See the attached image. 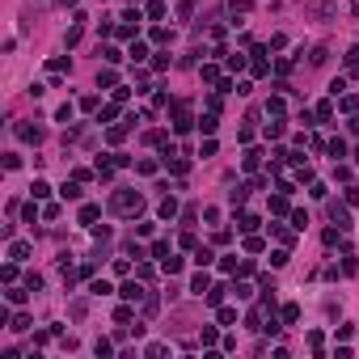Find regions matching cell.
Segmentation results:
<instances>
[{
  "instance_id": "20",
  "label": "cell",
  "mask_w": 359,
  "mask_h": 359,
  "mask_svg": "<svg viewBox=\"0 0 359 359\" xmlns=\"http://www.w3.org/2000/svg\"><path fill=\"white\" fill-rule=\"evenodd\" d=\"M313 114L321 118V123H330V118H334V102H321V106H317V110H313Z\"/></svg>"
},
{
  "instance_id": "18",
  "label": "cell",
  "mask_w": 359,
  "mask_h": 359,
  "mask_svg": "<svg viewBox=\"0 0 359 359\" xmlns=\"http://www.w3.org/2000/svg\"><path fill=\"white\" fill-rule=\"evenodd\" d=\"M330 157H334V161L346 157V140H330Z\"/></svg>"
},
{
  "instance_id": "21",
  "label": "cell",
  "mask_w": 359,
  "mask_h": 359,
  "mask_svg": "<svg viewBox=\"0 0 359 359\" xmlns=\"http://www.w3.org/2000/svg\"><path fill=\"white\" fill-rule=\"evenodd\" d=\"M30 195H34V199H47V195H51V186H47V182H42V177H38V182H34V186H30Z\"/></svg>"
},
{
  "instance_id": "44",
  "label": "cell",
  "mask_w": 359,
  "mask_h": 359,
  "mask_svg": "<svg viewBox=\"0 0 359 359\" xmlns=\"http://www.w3.org/2000/svg\"><path fill=\"white\" fill-rule=\"evenodd\" d=\"M59 5H76V0H59Z\"/></svg>"
},
{
  "instance_id": "10",
  "label": "cell",
  "mask_w": 359,
  "mask_h": 359,
  "mask_svg": "<svg viewBox=\"0 0 359 359\" xmlns=\"http://www.w3.org/2000/svg\"><path fill=\"white\" fill-rule=\"evenodd\" d=\"M199 72H203V80H207V85H220V68H215V64H203Z\"/></svg>"
},
{
  "instance_id": "25",
  "label": "cell",
  "mask_w": 359,
  "mask_h": 359,
  "mask_svg": "<svg viewBox=\"0 0 359 359\" xmlns=\"http://www.w3.org/2000/svg\"><path fill=\"white\" fill-rule=\"evenodd\" d=\"M229 9H233V13H249V9H254V0H229Z\"/></svg>"
},
{
  "instance_id": "1",
  "label": "cell",
  "mask_w": 359,
  "mask_h": 359,
  "mask_svg": "<svg viewBox=\"0 0 359 359\" xmlns=\"http://www.w3.org/2000/svg\"><path fill=\"white\" fill-rule=\"evenodd\" d=\"M110 211L114 215H140L144 211V195L140 190H118V195L110 199Z\"/></svg>"
},
{
  "instance_id": "35",
  "label": "cell",
  "mask_w": 359,
  "mask_h": 359,
  "mask_svg": "<svg viewBox=\"0 0 359 359\" xmlns=\"http://www.w3.org/2000/svg\"><path fill=\"white\" fill-rule=\"evenodd\" d=\"M266 114L279 118V114H283V98H271V102H266Z\"/></svg>"
},
{
  "instance_id": "16",
  "label": "cell",
  "mask_w": 359,
  "mask_h": 359,
  "mask_svg": "<svg viewBox=\"0 0 359 359\" xmlns=\"http://www.w3.org/2000/svg\"><path fill=\"white\" fill-rule=\"evenodd\" d=\"M98 85H106V89H118V72H110V68H106L102 76H98Z\"/></svg>"
},
{
  "instance_id": "40",
  "label": "cell",
  "mask_w": 359,
  "mask_h": 359,
  "mask_svg": "<svg viewBox=\"0 0 359 359\" xmlns=\"http://www.w3.org/2000/svg\"><path fill=\"white\" fill-rule=\"evenodd\" d=\"M59 72H68V59H64V55L51 59V76H59Z\"/></svg>"
},
{
  "instance_id": "7",
  "label": "cell",
  "mask_w": 359,
  "mask_h": 359,
  "mask_svg": "<svg viewBox=\"0 0 359 359\" xmlns=\"http://www.w3.org/2000/svg\"><path fill=\"white\" fill-rule=\"evenodd\" d=\"M258 224H262V220H258V215H254V211H245V215H241V220H237V229H241V233H254V229H258Z\"/></svg>"
},
{
  "instance_id": "14",
  "label": "cell",
  "mask_w": 359,
  "mask_h": 359,
  "mask_svg": "<svg viewBox=\"0 0 359 359\" xmlns=\"http://www.w3.org/2000/svg\"><path fill=\"white\" fill-rule=\"evenodd\" d=\"M26 296H30V287H9V304H26Z\"/></svg>"
},
{
  "instance_id": "22",
  "label": "cell",
  "mask_w": 359,
  "mask_h": 359,
  "mask_svg": "<svg viewBox=\"0 0 359 359\" xmlns=\"http://www.w3.org/2000/svg\"><path fill=\"white\" fill-rule=\"evenodd\" d=\"M224 68H229V72H241L245 68V55H229V59H224Z\"/></svg>"
},
{
  "instance_id": "34",
  "label": "cell",
  "mask_w": 359,
  "mask_h": 359,
  "mask_svg": "<svg viewBox=\"0 0 359 359\" xmlns=\"http://www.w3.org/2000/svg\"><path fill=\"white\" fill-rule=\"evenodd\" d=\"M169 169H173V173H177V177H182V173H186V169H190V161H186V157H177V161H169Z\"/></svg>"
},
{
  "instance_id": "32",
  "label": "cell",
  "mask_w": 359,
  "mask_h": 359,
  "mask_svg": "<svg viewBox=\"0 0 359 359\" xmlns=\"http://www.w3.org/2000/svg\"><path fill=\"white\" fill-rule=\"evenodd\" d=\"M211 258H215L211 249H195V262H199V266H211Z\"/></svg>"
},
{
  "instance_id": "45",
  "label": "cell",
  "mask_w": 359,
  "mask_h": 359,
  "mask_svg": "<svg viewBox=\"0 0 359 359\" xmlns=\"http://www.w3.org/2000/svg\"><path fill=\"white\" fill-rule=\"evenodd\" d=\"M355 161H359V148H355Z\"/></svg>"
},
{
  "instance_id": "31",
  "label": "cell",
  "mask_w": 359,
  "mask_h": 359,
  "mask_svg": "<svg viewBox=\"0 0 359 359\" xmlns=\"http://www.w3.org/2000/svg\"><path fill=\"white\" fill-rule=\"evenodd\" d=\"M123 136H127V127H110V131H106V140H110V144H123Z\"/></svg>"
},
{
  "instance_id": "26",
  "label": "cell",
  "mask_w": 359,
  "mask_h": 359,
  "mask_svg": "<svg viewBox=\"0 0 359 359\" xmlns=\"http://www.w3.org/2000/svg\"><path fill=\"white\" fill-rule=\"evenodd\" d=\"M233 292H237V300H249V296H254V287H249V283H233Z\"/></svg>"
},
{
  "instance_id": "5",
  "label": "cell",
  "mask_w": 359,
  "mask_h": 359,
  "mask_svg": "<svg viewBox=\"0 0 359 359\" xmlns=\"http://www.w3.org/2000/svg\"><path fill=\"white\" fill-rule=\"evenodd\" d=\"M207 287H211V279H207V271H199L195 279H190V292H195V296H207Z\"/></svg>"
},
{
  "instance_id": "43",
  "label": "cell",
  "mask_w": 359,
  "mask_h": 359,
  "mask_svg": "<svg viewBox=\"0 0 359 359\" xmlns=\"http://www.w3.org/2000/svg\"><path fill=\"white\" fill-rule=\"evenodd\" d=\"M346 127H351V136H359V114H351V118H346Z\"/></svg>"
},
{
  "instance_id": "19",
  "label": "cell",
  "mask_w": 359,
  "mask_h": 359,
  "mask_svg": "<svg viewBox=\"0 0 359 359\" xmlns=\"http://www.w3.org/2000/svg\"><path fill=\"white\" fill-rule=\"evenodd\" d=\"M161 266H165V275H177V271H182V258L169 254V258H161Z\"/></svg>"
},
{
  "instance_id": "42",
  "label": "cell",
  "mask_w": 359,
  "mask_h": 359,
  "mask_svg": "<svg viewBox=\"0 0 359 359\" xmlns=\"http://www.w3.org/2000/svg\"><path fill=\"white\" fill-rule=\"evenodd\" d=\"M271 211H287V195H275L271 199Z\"/></svg>"
},
{
  "instance_id": "8",
  "label": "cell",
  "mask_w": 359,
  "mask_h": 359,
  "mask_svg": "<svg viewBox=\"0 0 359 359\" xmlns=\"http://www.w3.org/2000/svg\"><path fill=\"white\" fill-rule=\"evenodd\" d=\"M98 215H102V207H93V203H85V207H80V224H89V229H93V220H98Z\"/></svg>"
},
{
  "instance_id": "30",
  "label": "cell",
  "mask_w": 359,
  "mask_h": 359,
  "mask_svg": "<svg viewBox=\"0 0 359 359\" xmlns=\"http://www.w3.org/2000/svg\"><path fill=\"white\" fill-rule=\"evenodd\" d=\"M342 89H346V76H334L330 80V93H334V98H342Z\"/></svg>"
},
{
  "instance_id": "12",
  "label": "cell",
  "mask_w": 359,
  "mask_h": 359,
  "mask_svg": "<svg viewBox=\"0 0 359 359\" xmlns=\"http://www.w3.org/2000/svg\"><path fill=\"white\" fill-rule=\"evenodd\" d=\"M173 215H177V199L169 195V199H165V203H161V220H173Z\"/></svg>"
},
{
  "instance_id": "4",
  "label": "cell",
  "mask_w": 359,
  "mask_h": 359,
  "mask_svg": "<svg viewBox=\"0 0 359 359\" xmlns=\"http://www.w3.org/2000/svg\"><path fill=\"white\" fill-rule=\"evenodd\" d=\"M118 296L136 304V300H144V287H140V283H123V287H118Z\"/></svg>"
},
{
  "instance_id": "33",
  "label": "cell",
  "mask_w": 359,
  "mask_h": 359,
  "mask_svg": "<svg viewBox=\"0 0 359 359\" xmlns=\"http://www.w3.org/2000/svg\"><path fill=\"white\" fill-rule=\"evenodd\" d=\"M271 266H287V245H283V249H275V254H271Z\"/></svg>"
},
{
  "instance_id": "27",
  "label": "cell",
  "mask_w": 359,
  "mask_h": 359,
  "mask_svg": "<svg viewBox=\"0 0 359 359\" xmlns=\"http://www.w3.org/2000/svg\"><path fill=\"white\" fill-rule=\"evenodd\" d=\"M224 292H229V287H207V304H220Z\"/></svg>"
},
{
  "instance_id": "38",
  "label": "cell",
  "mask_w": 359,
  "mask_h": 359,
  "mask_svg": "<svg viewBox=\"0 0 359 359\" xmlns=\"http://www.w3.org/2000/svg\"><path fill=\"white\" fill-rule=\"evenodd\" d=\"M26 287H30V292H38V287H42V275L30 271V275H26Z\"/></svg>"
},
{
  "instance_id": "17",
  "label": "cell",
  "mask_w": 359,
  "mask_h": 359,
  "mask_svg": "<svg viewBox=\"0 0 359 359\" xmlns=\"http://www.w3.org/2000/svg\"><path fill=\"white\" fill-rule=\"evenodd\" d=\"M131 59H136V64H144V59H148V47H144V42H131V51H127Z\"/></svg>"
},
{
  "instance_id": "9",
  "label": "cell",
  "mask_w": 359,
  "mask_h": 359,
  "mask_svg": "<svg viewBox=\"0 0 359 359\" xmlns=\"http://www.w3.org/2000/svg\"><path fill=\"white\" fill-rule=\"evenodd\" d=\"M215 127H220V123H215V110L199 118V131H203V136H215Z\"/></svg>"
},
{
  "instance_id": "37",
  "label": "cell",
  "mask_w": 359,
  "mask_h": 359,
  "mask_svg": "<svg viewBox=\"0 0 359 359\" xmlns=\"http://www.w3.org/2000/svg\"><path fill=\"white\" fill-rule=\"evenodd\" d=\"M89 292H93V296H106V292H110V283H106V279H93Z\"/></svg>"
},
{
  "instance_id": "11",
  "label": "cell",
  "mask_w": 359,
  "mask_h": 359,
  "mask_svg": "<svg viewBox=\"0 0 359 359\" xmlns=\"http://www.w3.org/2000/svg\"><path fill=\"white\" fill-rule=\"evenodd\" d=\"M338 106H342L346 114H355V110H359V98H355V93H342V98H338Z\"/></svg>"
},
{
  "instance_id": "29",
  "label": "cell",
  "mask_w": 359,
  "mask_h": 359,
  "mask_svg": "<svg viewBox=\"0 0 359 359\" xmlns=\"http://www.w3.org/2000/svg\"><path fill=\"white\" fill-rule=\"evenodd\" d=\"M148 17H152V21L165 17V5H161V0H152V5H148Z\"/></svg>"
},
{
  "instance_id": "3",
  "label": "cell",
  "mask_w": 359,
  "mask_h": 359,
  "mask_svg": "<svg viewBox=\"0 0 359 359\" xmlns=\"http://www.w3.org/2000/svg\"><path fill=\"white\" fill-rule=\"evenodd\" d=\"M17 136L26 144H42V127H30V123H17Z\"/></svg>"
},
{
  "instance_id": "6",
  "label": "cell",
  "mask_w": 359,
  "mask_h": 359,
  "mask_svg": "<svg viewBox=\"0 0 359 359\" xmlns=\"http://www.w3.org/2000/svg\"><path fill=\"white\" fill-rule=\"evenodd\" d=\"M9 258H13V262H26L30 258V245L26 241H13V245H9Z\"/></svg>"
},
{
  "instance_id": "15",
  "label": "cell",
  "mask_w": 359,
  "mask_h": 359,
  "mask_svg": "<svg viewBox=\"0 0 359 359\" xmlns=\"http://www.w3.org/2000/svg\"><path fill=\"white\" fill-rule=\"evenodd\" d=\"M283 321L296 326V321H300V304H283Z\"/></svg>"
},
{
  "instance_id": "36",
  "label": "cell",
  "mask_w": 359,
  "mask_h": 359,
  "mask_svg": "<svg viewBox=\"0 0 359 359\" xmlns=\"http://www.w3.org/2000/svg\"><path fill=\"white\" fill-rule=\"evenodd\" d=\"M102 59H106V64H118L123 55H118V47H106V51H102Z\"/></svg>"
},
{
  "instance_id": "28",
  "label": "cell",
  "mask_w": 359,
  "mask_h": 359,
  "mask_svg": "<svg viewBox=\"0 0 359 359\" xmlns=\"http://www.w3.org/2000/svg\"><path fill=\"white\" fill-rule=\"evenodd\" d=\"M258 161H262V152L249 148V152H245V169H258Z\"/></svg>"
},
{
  "instance_id": "2",
  "label": "cell",
  "mask_w": 359,
  "mask_h": 359,
  "mask_svg": "<svg viewBox=\"0 0 359 359\" xmlns=\"http://www.w3.org/2000/svg\"><path fill=\"white\" fill-rule=\"evenodd\" d=\"M330 220L334 224H338V229L346 233V229H351V211H346V207H338V203H330Z\"/></svg>"
},
{
  "instance_id": "13",
  "label": "cell",
  "mask_w": 359,
  "mask_h": 359,
  "mask_svg": "<svg viewBox=\"0 0 359 359\" xmlns=\"http://www.w3.org/2000/svg\"><path fill=\"white\" fill-rule=\"evenodd\" d=\"M249 190H254V186H237V190H229V203H233V207H237V203H245Z\"/></svg>"
},
{
  "instance_id": "23",
  "label": "cell",
  "mask_w": 359,
  "mask_h": 359,
  "mask_svg": "<svg viewBox=\"0 0 359 359\" xmlns=\"http://www.w3.org/2000/svg\"><path fill=\"white\" fill-rule=\"evenodd\" d=\"M165 351H169V346H165V342H148V351H144V355H148V359H161Z\"/></svg>"
},
{
  "instance_id": "41",
  "label": "cell",
  "mask_w": 359,
  "mask_h": 359,
  "mask_svg": "<svg viewBox=\"0 0 359 359\" xmlns=\"http://www.w3.org/2000/svg\"><path fill=\"white\" fill-rule=\"evenodd\" d=\"M9 330H17V334H21V330H30V317H26V313L13 317V326H9Z\"/></svg>"
},
{
  "instance_id": "24",
  "label": "cell",
  "mask_w": 359,
  "mask_h": 359,
  "mask_svg": "<svg viewBox=\"0 0 359 359\" xmlns=\"http://www.w3.org/2000/svg\"><path fill=\"white\" fill-rule=\"evenodd\" d=\"M131 317H136V313H131V300H127V304H123V308H118V313H114V321H118V326H127Z\"/></svg>"
},
{
  "instance_id": "39",
  "label": "cell",
  "mask_w": 359,
  "mask_h": 359,
  "mask_svg": "<svg viewBox=\"0 0 359 359\" xmlns=\"http://www.w3.org/2000/svg\"><path fill=\"white\" fill-rule=\"evenodd\" d=\"M93 351H98V355H114V346L106 342V338H98V342H93Z\"/></svg>"
}]
</instances>
